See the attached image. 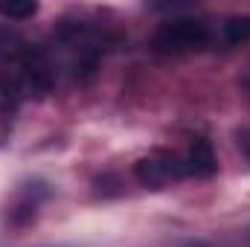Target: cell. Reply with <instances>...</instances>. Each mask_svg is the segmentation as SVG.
<instances>
[{"label": "cell", "instance_id": "cell-2", "mask_svg": "<svg viewBox=\"0 0 250 247\" xmlns=\"http://www.w3.org/2000/svg\"><path fill=\"white\" fill-rule=\"evenodd\" d=\"M134 178H137V184L146 186V189H166V186L184 181L187 172H184L181 151L157 148V151L140 157V160L134 163Z\"/></svg>", "mask_w": 250, "mask_h": 247}, {"label": "cell", "instance_id": "cell-7", "mask_svg": "<svg viewBox=\"0 0 250 247\" xmlns=\"http://www.w3.org/2000/svg\"><path fill=\"white\" fill-rule=\"evenodd\" d=\"M239 148H242V154L250 160V128L239 131Z\"/></svg>", "mask_w": 250, "mask_h": 247}, {"label": "cell", "instance_id": "cell-1", "mask_svg": "<svg viewBox=\"0 0 250 247\" xmlns=\"http://www.w3.org/2000/svg\"><path fill=\"white\" fill-rule=\"evenodd\" d=\"M212 41V32L209 26L201 21V18H172L166 23H160V29L154 32L151 44L157 53H166V56H187V53H198L204 50L207 44Z\"/></svg>", "mask_w": 250, "mask_h": 247}, {"label": "cell", "instance_id": "cell-5", "mask_svg": "<svg viewBox=\"0 0 250 247\" xmlns=\"http://www.w3.org/2000/svg\"><path fill=\"white\" fill-rule=\"evenodd\" d=\"M29 44L15 32V29H9V26H0V62H15L23 50H26Z\"/></svg>", "mask_w": 250, "mask_h": 247}, {"label": "cell", "instance_id": "cell-6", "mask_svg": "<svg viewBox=\"0 0 250 247\" xmlns=\"http://www.w3.org/2000/svg\"><path fill=\"white\" fill-rule=\"evenodd\" d=\"M35 15H38V3H32V0H26V3H15V0L3 3L0 0V18H6V21H29Z\"/></svg>", "mask_w": 250, "mask_h": 247}, {"label": "cell", "instance_id": "cell-8", "mask_svg": "<svg viewBox=\"0 0 250 247\" xmlns=\"http://www.w3.org/2000/svg\"><path fill=\"white\" fill-rule=\"evenodd\" d=\"M245 90L250 93V76H245Z\"/></svg>", "mask_w": 250, "mask_h": 247}, {"label": "cell", "instance_id": "cell-4", "mask_svg": "<svg viewBox=\"0 0 250 247\" xmlns=\"http://www.w3.org/2000/svg\"><path fill=\"white\" fill-rule=\"evenodd\" d=\"M221 41L230 47L250 41V15H230L221 21Z\"/></svg>", "mask_w": 250, "mask_h": 247}, {"label": "cell", "instance_id": "cell-3", "mask_svg": "<svg viewBox=\"0 0 250 247\" xmlns=\"http://www.w3.org/2000/svg\"><path fill=\"white\" fill-rule=\"evenodd\" d=\"M181 160H184L187 178H195V181H207L218 172V157L212 151V143L204 137H195L189 143L187 151H181Z\"/></svg>", "mask_w": 250, "mask_h": 247}]
</instances>
